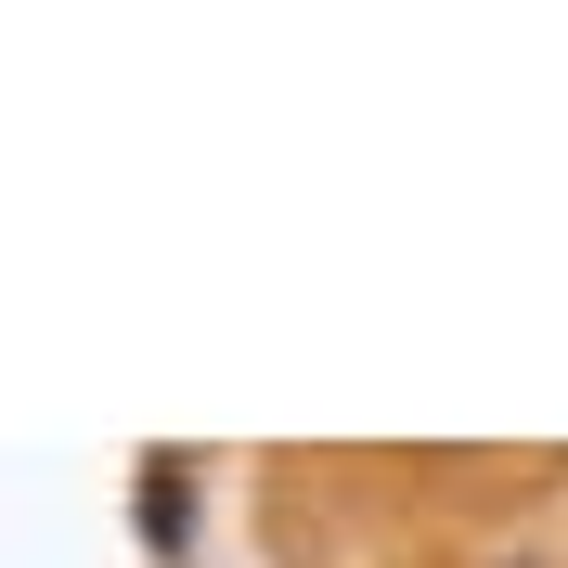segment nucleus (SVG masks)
Here are the masks:
<instances>
[]
</instances>
